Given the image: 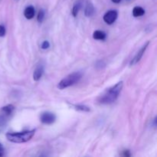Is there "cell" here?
<instances>
[{
    "label": "cell",
    "instance_id": "1",
    "mask_svg": "<svg viewBox=\"0 0 157 157\" xmlns=\"http://www.w3.org/2000/svg\"><path fill=\"white\" fill-rule=\"evenodd\" d=\"M123 88V81L118 82L114 86L107 89L99 98V102L102 104H110L117 99Z\"/></svg>",
    "mask_w": 157,
    "mask_h": 157
},
{
    "label": "cell",
    "instance_id": "2",
    "mask_svg": "<svg viewBox=\"0 0 157 157\" xmlns=\"http://www.w3.org/2000/svg\"><path fill=\"white\" fill-rule=\"evenodd\" d=\"M35 133V130H27L20 133H6V138L10 142L15 144H21L30 140Z\"/></svg>",
    "mask_w": 157,
    "mask_h": 157
},
{
    "label": "cell",
    "instance_id": "3",
    "mask_svg": "<svg viewBox=\"0 0 157 157\" xmlns=\"http://www.w3.org/2000/svg\"><path fill=\"white\" fill-rule=\"evenodd\" d=\"M81 78H82V73H81V72H74V73L67 75L66 78L61 80L58 83V87L60 90L67 88V87H71V86L78 83L81 79Z\"/></svg>",
    "mask_w": 157,
    "mask_h": 157
},
{
    "label": "cell",
    "instance_id": "4",
    "mask_svg": "<svg viewBox=\"0 0 157 157\" xmlns=\"http://www.w3.org/2000/svg\"><path fill=\"white\" fill-rule=\"evenodd\" d=\"M40 121L42 124L50 125L54 124L56 121V116L55 113H51V112H44L40 117Z\"/></svg>",
    "mask_w": 157,
    "mask_h": 157
},
{
    "label": "cell",
    "instance_id": "5",
    "mask_svg": "<svg viewBox=\"0 0 157 157\" xmlns=\"http://www.w3.org/2000/svg\"><path fill=\"white\" fill-rule=\"evenodd\" d=\"M117 16L118 13L116 10H110L107 12H106L105 15H104V21L107 24L111 25L116 21Z\"/></svg>",
    "mask_w": 157,
    "mask_h": 157
},
{
    "label": "cell",
    "instance_id": "6",
    "mask_svg": "<svg viewBox=\"0 0 157 157\" xmlns=\"http://www.w3.org/2000/svg\"><path fill=\"white\" fill-rule=\"evenodd\" d=\"M149 44H150V41H147V43H146L145 44H144V46H143L142 48H140V50L139 51V52L136 53V55H135L134 58L132 59L131 62H130V65H134V64H137L138 62H139L141 60V58H142L143 55H144V53H145L146 50H147V47H148Z\"/></svg>",
    "mask_w": 157,
    "mask_h": 157
},
{
    "label": "cell",
    "instance_id": "7",
    "mask_svg": "<svg viewBox=\"0 0 157 157\" xmlns=\"http://www.w3.org/2000/svg\"><path fill=\"white\" fill-rule=\"evenodd\" d=\"M44 71V66L43 64H38L36 67V68L35 69L33 73V79L34 81H38L41 79V78L42 77Z\"/></svg>",
    "mask_w": 157,
    "mask_h": 157
},
{
    "label": "cell",
    "instance_id": "8",
    "mask_svg": "<svg viewBox=\"0 0 157 157\" xmlns=\"http://www.w3.org/2000/svg\"><path fill=\"white\" fill-rule=\"evenodd\" d=\"M35 8L32 6H29L28 7H26L24 11V15L27 19H32V18H33V17L35 16Z\"/></svg>",
    "mask_w": 157,
    "mask_h": 157
},
{
    "label": "cell",
    "instance_id": "9",
    "mask_svg": "<svg viewBox=\"0 0 157 157\" xmlns=\"http://www.w3.org/2000/svg\"><path fill=\"white\" fill-rule=\"evenodd\" d=\"M94 7L93 4L90 2H87L85 6V9H84V15L87 17H90L94 15Z\"/></svg>",
    "mask_w": 157,
    "mask_h": 157
},
{
    "label": "cell",
    "instance_id": "10",
    "mask_svg": "<svg viewBox=\"0 0 157 157\" xmlns=\"http://www.w3.org/2000/svg\"><path fill=\"white\" fill-rule=\"evenodd\" d=\"M106 37H107V35L103 31L97 30L93 34V38L95 40H101V41H104V40L106 39Z\"/></svg>",
    "mask_w": 157,
    "mask_h": 157
},
{
    "label": "cell",
    "instance_id": "11",
    "mask_svg": "<svg viewBox=\"0 0 157 157\" xmlns=\"http://www.w3.org/2000/svg\"><path fill=\"white\" fill-rule=\"evenodd\" d=\"M145 14V10L140 6H136L133 9V15L134 17H140Z\"/></svg>",
    "mask_w": 157,
    "mask_h": 157
},
{
    "label": "cell",
    "instance_id": "12",
    "mask_svg": "<svg viewBox=\"0 0 157 157\" xmlns=\"http://www.w3.org/2000/svg\"><path fill=\"white\" fill-rule=\"evenodd\" d=\"M81 6H82V5H81V2L80 1L77 2L74 5L73 9H72V15H73L74 17H76L77 15H78Z\"/></svg>",
    "mask_w": 157,
    "mask_h": 157
},
{
    "label": "cell",
    "instance_id": "13",
    "mask_svg": "<svg viewBox=\"0 0 157 157\" xmlns=\"http://www.w3.org/2000/svg\"><path fill=\"white\" fill-rule=\"evenodd\" d=\"M14 109H15V107H14L12 104H9V105H6L5 106V107H3L2 108V110L6 114L9 115L12 113Z\"/></svg>",
    "mask_w": 157,
    "mask_h": 157
},
{
    "label": "cell",
    "instance_id": "14",
    "mask_svg": "<svg viewBox=\"0 0 157 157\" xmlns=\"http://www.w3.org/2000/svg\"><path fill=\"white\" fill-rule=\"evenodd\" d=\"M74 107H75L76 110H80V111L89 112L90 110V109L85 105H74Z\"/></svg>",
    "mask_w": 157,
    "mask_h": 157
},
{
    "label": "cell",
    "instance_id": "15",
    "mask_svg": "<svg viewBox=\"0 0 157 157\" xmlns=\"http://www.w3.org/2000/svg\"><path fill=\"white\" fill-rule=\"evenodd\" d=\"M44 15H45V14H44V11L43 10V9H41V10L39 11V12H38V16H37V20H38V22H42L43 20H44Z\"/></svg>",
    "mask_w": 157,
    "mask_h": 157
},
{
    "label": "cell",
    "instance_id": "16",
    "mask_svg": "<svg viewBox=\"0 0 157 157\" xmlns=\"http://www.w3.org/2000/svg\"><path fill=\"white\" fill-rule=\"evenodd\" d=\"M106 64L104 63V61H98V62L96 63V67L98 69H101L103 67H105Z\"/></svg>",
    "mask_w": 157,
    "mask_h": 157
},
{
    "label": "cell",
    "instance_id": "17",
    "mask_svg": "<svg viewBox=\"0 0 157 157\" xmlns=\"http://www.w3.org/2000/svg\"><path fill=\"white\" fill-rule=\"evenodd\" d=\"M50 47V43L48 41H44L41 44V48L42 49H47Z\"/></svg>",
    "mask_w": 157,
    "mask_h": 157
},
{
    "label": "cell",
    "instance_id": "18",
    "mask_svg": "<svg viewBox=\"0 0 157 157\" xmlns=\"http://www.w3.org/2000/svg\"><path fill=\"white\" fill-rule=\"evenodd\" d=\"M6 35V28L0 25V37H4Z\"/></svg>",
    "mask_w": 157,
    "mask_h": 157
},
{
    "label": "cell",
    "instance_id": "19",
    "mask_svg": "<svg viewBox=\"0 0 157 157\" xmlns=\"http://www.w3.org/2000/svg\"><path fill=\"white\" fill-rule=\"evenodd\" d=\"M124 155L125 156H130V153H129L128 150H127V151H125V153H124Z\"/></svg>",
    "mask_w": 157,
    "mask_h": 157
},
{
    "label": "cell",
    "instance_id": "20",
    "mask_svg": "<svg viewBox=\"0 0 157 157\" xmlns=\"http://www.w3.org/2000/svg\"><path fill=\"white\" fill-rule=\"evenodd\" d=\"M113 3H120L121 0H111Z\"/></svg>",
    "mask_w": 157,
    "mask_h": 157
}]
</instances>
